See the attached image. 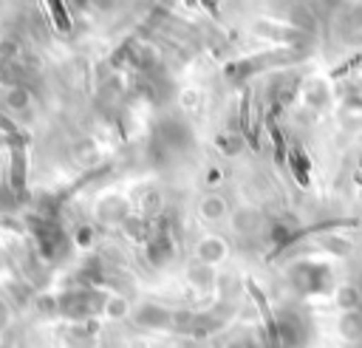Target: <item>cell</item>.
Instances as JSON below:
<instances>
[{"instance_id":"obj_1","label":"cell","mask_w":362,"mask_h":348,"mask_svg":"<svg viewBox=\"0 0 362 348\" xmlns=\"http://www.w3.org/2000/svg\"><path fill=\"white\" fill-rule=\"evenodd\" d=\"M173 317H175L173 311H167V308H161L156 303H144L133 314V320L139 325H144V328H170L173 325Z\"/></svg>"},{"instance_id":"obj_2","label":"cell","mask_w":362,"mask_h":348,"mask_svg":"<svg viewBox=\"0 0 362 348\" xmlns=\"http://www.w3.org/2000/svg\"><path fill=\"white\" fill-rule=\"evenodd\" d=\"M99 337L88 323H74L62 334V348H96Z\"/></svg>"},{"instance_id":"obj_3","label":"cell","mask_w":362,"mask_h":348,"mask_svg":"<svg viewBox=\"0 0 362 348\" xmlns=\"http://www.w3.org/2000/svg\"><path fill=\"white\" fill-rule=\"evenodd\" d=\"M195 257H198L201 266H215V263H221V260L226 257V243H223L221 238L209 235V238L198 240V246H195Z\"/></svg>"},{"instance_id":"obj_4","label":"cell","mask_w":362,"mask_h":348,"mask_svg":"<svg viewBox=\"0 0 362 348\" xmlns=\"http://www.w3.org/2000/svg\"><path fill=\"white\" fill-rule=\"evenodd\" d=\"M99 311H102L107 320L119 323V320H124V317L133 314V306H130V300L122 297V294H105V297L99 300Z\"/></svg>"},{"instance_id":"obj_5","label":"cell","mask_w":362,"mask_h":348,"mask_svg":"<svg viewBox=\"0 0 362 348\" xmlns=\"http://www.w3.org/2000/svg\"><path fill=\"white\" fill-rule=\"evenodd\" d=\"M198 212L206 221H221L226 215V201L221 195H204L201 204H198Z\"/></svg>"},{"instance_id":"obj_6","label":"cell","mask_w":362,"mask_h":348,"mask_svg":"<svg viewBox=\"0 0 362 348\" xmlns=\"http://www.w3.org/2000/svg\"><path fill=\"white\" fill-rule=\"evenodd\" d=\"M255 221H257V215H255L252 209H240V212H235V215H232V224H235V229H238V232L255 229Z\"/></svg>"},{"instance_id":"obj_7","label":"cell","mask_w":362,"mask_h":348,"mask_svg":"<svg viewBox=\"0 0 362 348\" xmlns=\"http://www.w3.org/2000/svg\"><path fill=\"white\" fill-rule=\"evenodd\" d=\"M76 158H79L82 164L93 161V158H96V147H93V141H82V144H76Z\"/></svg>"},{"instance_id":"obj_8","label":"cell","mask_w":362,"mask_h":348,"mask_svg":"<svg viewBox=\"0 0 362 348\" xmlns=\"http://www.w3.org/2000/svg\"><path fill=\"white\" fill-rule=\"evenodd\" d=\"M8 323H11V311H8L6 300H0V331H6V328H8Z\"/></svg>"}]
</instances>
